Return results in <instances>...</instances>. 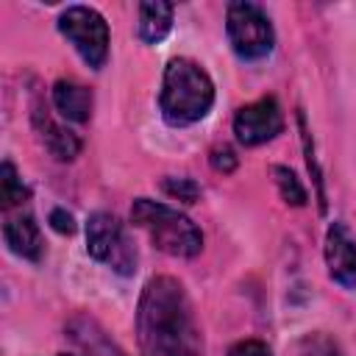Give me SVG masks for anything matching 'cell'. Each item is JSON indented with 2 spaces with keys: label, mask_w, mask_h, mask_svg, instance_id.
<instances>
[{
  "label": "cell",
  "mask_w": 356,
  "mask_h": 356,
  "mask_svg": "<svg viewBox=\"0 0 356 356\" xmlns=\"http://www.w3.org/2000/svg\"><path fill=\"white\" fill-rule=\"evenodd\" d=\"M56 28L72 44V50L78 53V58L89 70L97 72L106 67L108 44H111V28L95 6H83V3L64 6L56 17Z\"/></svg>",
  "instance_id": "5b68a950"
},
{
  "label": "cell",
  "mask_w": 356,
  "mask_h": 356,
  "mask_svg": "<svg viewBox=\"0 0 356 356\" xmlns=\"http://www.w3.org/2000/svg\"><path fill=\"white\" fill-rule=\"evenodd\" d=\"M3 242L17 259H25L31 264H39L44 256V236L31 211H19L3 222Z\"/></svg>",
  "instance_id": "30bf717a"
},
{
  "label": "cell",
  "mask_w": 356,
  "mask_h": 356,
  "mask_svg": "<svg viewBox=\"0 0 356 356\" xmlns=\"http://www.w3.org/2000/svg\"><path fill=\"white\" fill-rule=\"evenodd\" d=\"M225 356H273V350H270L267 342L248 337V339H236V342L228 348Z\"/></svg>",
  "instance_id": "ffe728a7"
},
{
  "label": "cell",
  "mask_w": 356,
  "mask_h": 356,
  "mask_svg": "<svg viewBox=\"0 0 356 356\" xmlns=\"http://www.w3.org/2000/svg\"><path fill=\"white\" fill-rule=\"evenodd\" d=\"M50 108L75 125H86L92 120V108H95V95L89 86L72 81V78H58L50 86Z\"/></svg>",
  "instance_id": "8fae6325"
},
{
  "label": "cell",
  "mask_w": 356,
  "mask_h": 356,
  "mask_svg": "<svg viewBox=\"0 0 356 356\" xmlns=\"http://www.w3.org/2000/svg\"><path fill=\"white\" fill-rule=\"evenodd\" d=\"M270 172H273L275 189H278V195H281V200H284L286 206L303 209V206L309 203V192H306V186L300 184V178H298V172H295L292 167H286V164H273Z\"/></svg>",
  "instance_id": "2e32d148"
},
{
  "label": "cell",
  "mask_w": 356,
  "mask_h": 356,
  "mask_svg": "<svg viewBox=\"0 0 356 356\" xmlns=\"http://www.w3.org/2000/svg\"><path fill=\"white\" fill-rule=\"evenodd\" d=\"M225 39L242 64H259L275 50V28L264 6L234 0L225 6Z\"/></svg>",
  "instance_id": "277c9868"
},
{
  "label": "cell",
  "mask_w": 356,
  "mask_h": 356,
  "mask_svg": "<svg viewBox=\"0 0 356 356\" xmlns=\"http://www.w3.org/2000/svg\"><path fill=\"white\" fill-rule=\"evenodd\" d=\"M31 128H33V134L39 136V142L44 145V150L56 161H75L81 156V150H83L81 136L72 128H67L64 122L53 120L50 108L42 100L31 103Z\"/></svg>",
  "instance_id": "9c48e42d"
},
{
  "label": "cell",
  "mask_w": 356,
  "mask_h": 356,
  "mask_svg": "<svg viewBox=\"0 0 356 356\" xmlns=\"http://www.w3.org/2000/svg\"><path fill=\"white\" fill-rule=\"evenodd\" d=\"M295 122H298V134H300V150H303V161H306V170H309V178H312V189H314L317 211H320V214H325V211H328L325 175H323V167H320V159H317V147H314V136H312V128H309V122H306L303 108H298V111H295Z\"/></svg>",
  "instance_id": "4fadbf2b"
},
{
  "label": "cell",
  "mask_w": 356,
  "mask_h": 356,
  "mask_svg": "<svg viewBox=\"0 0 356 356\" xmlns=\"http://www.w3.org/2000/svg\"><path fill=\"white\" fill-rule=\"evenodd\" d=\"M284 111L273 95L245 103L231 120V134L242 147H259L284 134Z\"/></svg>",
  "instance_id": "52a82bcc"
},
{
  "label": "cell",
  "mask_w": 356,
  "mask_h": 356,
  "mask_svg": "<svg viewBox=\"0 0 356 356\" xmlns=\"http://www.w3.org/2000/svg\"><path fill=\"white\" fill-rule=\"evenodd\" d=\"M175 22V6L172 3H161V0H147L139 3L136 8V39L142 44H161Z\"/></svg>",
  "instance_id": "7c38bea8"
},
{
  "label": "cell",
  "mask_w": 356,
  "mask_h": 356,
  "mask_svg": "<svg viewBox=\"0 0 356 356\" xmlns=\"http://www.w3.org/2000/svg\"><path fill=\"white\" fill-rule=\"evenodd\" d=\"M323 261L328 278L345 289L356 292V236L345 220H331L323 236Z\"/></svg>",
  "instance_id": "ba28073f"
},
{
  "label": "cell",
  "mask_w": 356,
  "mask_h": 356,
  "mask_svg": "<svg viewBox=\"0 0 356 356\" xmlns=\"http://www.w3.org/2000/svg\"><path fill=\"white\" fill-rule=\"evenodd\" d=\"M128 220L150 239L156 250L172 259H195L203 250V231L197 228V222H192V217L170 203L153 197H134Z\"/></svg>",
  "instance_id": "3957f363"
},
{
  "label": "cell",
  "mask_w": 356,
  "mask_h": 356,
  "mask_svg": "<svg viewBox=\"0 0 356 356\" xmlns=\"http://www.w3.org/2000/svg\"><path fill=\"white\" fill-rule=\"evenodd\" d=\"M86 253L97 264L111 267L120 275H134L136 270V248L125 234V225L111 211H92L83 225Z\"/></svg>",
  "instance_id": "8992f818"
},
{
  "label": "cell",
  "mask_w": 356,
  "mask_h": 356,
  "mask_svg": "<svg viewBox=\"0 0 356 356\" xmlns=\"http://www.w3.org/2000/svg\"><path fill=\"white\" fill-rule=\"evenodd\" d=\"M70 331H72V339H75L81 348H86L89 356H125V353L108 339V334H106L95 320H89V317H83V314L70 323Z\"/></svg>",
  "instance_id": "5bb4252c"
},
{
  "label": "cell",
  "mask_w": 356,
  "mask_h": 356,
  "mask_svg": "<svg viewBox=\"0 0 356 356\" xmlns=\"http://www.w3.org/2000/svg\"><path fill=\"white\" fill-rule=\"evenodd\" d=\"M139 356H203V331L186 286L175 275H150L136 300Z\"/></svg>",
  "instance_id": "6da1fadb"
},
{
  "label": "cell",
  "mask_w": 356,
  "mask_h": 356,
  "mask_svg": "<svg viewBox=\"0 0 356 356\" xmlns=\"http://www.w3.org/2000/svg\"><path fill=\"white\" fill-rule=\"evenodd\" d=\"M58 356H81V353H58Z\"/></svg>",
  "instance_id": "44dd1931"
},
{
  "label": "cell",
  "mask_w": 356,
  "mask_h": 356,
  "mask_svg": "<svg viewBox=\"0 0 356 356\" xmlns=\"http://www.w3.org/2000/svg\"><path fill=\"white\" fill-rule=\"evenodd\" d=\"M31 186L22 181V175L17 172V167H14V161H3L0 164V206H3V211H8V209H14V206H25L28 200H31Z\"/></svg>",
  "instance_id": "9a60e30c"
},
{
  "label": "cell",
  "mask_w": 356,
  "mask_h": 356,
  "mask_svg": "<svg viewBox=\"0 0 356 356\" xmlns=\"http://www.w3.org/2000/svg\"><path fill=\"white\" fill-rule=\"evenodd\" d=\"M161 192L178 203H197L200 200V184L189 175H164L161 178Z\"/></svg>",
  "instance_id": "e0dca14e"
},
{
  "label": "cell",
  "mask_w": 356,
  "mask_h": 356,
  "mask_svg": "<svg viewBox=\"0 0 356 356\" xmlns=\"http://www.w3.org/2000/svg\"><path fill=\"white\" fill-rule=\"evenodd\" d=\"M47 222H50V228H53L56 234H61V236H72V234L78 231V222H75L72 211H67L64 206H56V209H50V214H47Z\"/></svg>",
  "instance_id": "d6986e66"
},
{
  "label": "cell",
  "mask_w": 356,
  "mask_h": 356,
  "mask_svg": "<svg viewBox=\"0 0 356 356\" xmlns=\"http://www.w3.org/2000/svg\"><path fill=\"white\" fill-rule=\"evenodd\" d=\"M217 89L209 70L189 58L172 56L164 64L161 86H159V114L170 128H189L209 117L214 108Z\"/></svg>",
  "instance_id": "7a4b0ae2"
},
{
  "label": "cell",
  "mask_w": 356,
  "mask_h": 356,
  "mask_svg": "<svg viewBox=\"0 0 356 356\" xmlns=\"http://www.w3.org/2000/svg\"><path fill=\"white\" fill-rule=\"evenodd\" d=\"M209 164L214 172H222V175H231L236 167H239V156L231 145H214L211 153H209Z\"/></svg>",
  "instance_id": "ac0fdd59"
}]
</instances>
